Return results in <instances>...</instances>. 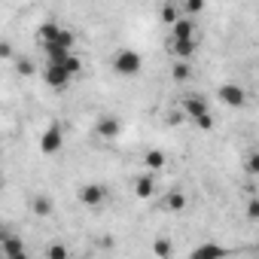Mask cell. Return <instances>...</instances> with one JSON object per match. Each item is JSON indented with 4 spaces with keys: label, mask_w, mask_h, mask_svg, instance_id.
Instances as JSON below:
<instances>
[{
    "label": "cell",
    "mask_w": 259,
    "mask_h": 259,
    "mask_svg": "<svg viewBox=\"0 0 259 259\" xmlns=\"http://www.w3.org/2000/svg\"><path fill=\"white\" fill-rule=\"evenodd\" d=\"M171 76H174V82H189L192 79V64L177 58V64L171 67Z\"/></svg>",
    "instance_id": "15"
},
{
    "label": "cell",
    "mask_w": 259,
    "mask_h": 259,
    "mask_svg": "<svg viewBox=\"0 0 259 259\" xmlns=\"http://www.w3.org/2000/svg\"><path fill=\"white\" fill-rule=\"evenodd\" d=\"M210 107H207V101L201 98V95H186L183 98V104H180V113L186 116V119H195V116H201V113H207Z\"/></svg>",
    "instance_id": "7"
},
{
    "label": "cell",
    "mask_w": 259,
    "mask_h": 259,
    "mask_svg": "<svg viewBox=\"0 0 259 259\" xmlns=\"http://www.w3.org/2000/svg\"><path fill=\"white\" fill-rule=\"evenodd\" d=\"M171 52L180 61H189L195 55V40H171Z\"/></svg>",
    "instance_id": "11"
},
{
    "label": "cell",
    "mask_w": 259,
    "mask_h": 259,
    "mask_svg": "<svg viewBox=\"0 0 259 259\" xmlns=\"http://www.w3.org/2000/svg\"><path fill=\"white\" fill-rule=\"evenodd\" d=\"M122 135V122L113 116V113H104L98 122H95V138L98 141H116Z\"/></svg>",
    "instance_id": "4"
},
{
    "label": "cell",
    "mask_w": 259,
    "mask_h": 259,
    "mask_svg": "<svg viewBox=\"0 0 259 259\" xmlns=\"http://www.w3.org/2000/svg\"><path fill=\"white\" fill-rule=\"evenodd\" d=\"M61 64H64V67H67L73 76H76V73H82V58H79V55H73V52H67Z\"/></svg>",
    "instance_id": "21"
},
{
    "label": "cell",
    "mask_w": 259,
    "mask_h": 259,
    "mask_svg": "<svg viewBox=\"0 0 259 259\" xmlns=\"http://www.w3.org/2000/svg\"><path fill=\"white\" fill-rule=\"evenodd\" d=\"M58 31H61L58 22H43V25L37 28V40H40V43H52V40L58 37Z\"/></svg>",
    "instance_id": "12"
},
{
    "label": "cell",
    "mask_w": 259,
    "mask_h": 259,
    "mask_svg": "<svg viewBox=\"0 0 259 259\" xmlns=\"http://www.w3.org/2000/svg\"><path fill=\"white\" fill-rule=\"evenodd\" d=\"M171 40H195V22H192V16H180L171 25Z\"/></svg>",
    "instance_id": "8"
},
{
    "label": "cell",
    "mask_w": 259,
    "mask_h": 259,
    "mask_svg": "<svg viewBox=\"0 0 259 259\" xmlns=\"http://www.w3.org/2000/svg\"><path fill=\"white\" fill-rule=\"evenodd\" d=\"M153 253H156V256H162V259H168V256L174 253V247H171V241H168V238H159V241L153 244Z\"/></svg>",
    "instance_id": "22"
},
{
    "label": "cell",
    "mask_w": 259,
    "mask_h": 259,
    "mask_svg": "<svg viewBox=\"0 0 259 259\" xmlns=\"http://www.w3.org/2000/svg\"><path fill=\"white\" fill-rule=\"evenodd\" d=\"M204 10V0H186L183 4V16H198Z\"/></svg>",
    "instance_id": "25"
},
{
    "label": "cell",
    "mask_w": 259,
    "mask_h": 259,
    "mask_svg": "<svg viewBox=\"0 0 259 259\" xmlns=\"http://www.w3.org/2000/svg\"><path fill=\"white\" fill-rule=\"evenodd\" d=\"M165 162H168V156H165L162 150H150V153L144 156V165H147L153 174H156V171H162V168H165Z\"/></svg>",
    "instance_id": "13"
},
{
    "label": "cell",
    "mask_w": 259,
    "mask_h": 259,
    "mask_svg": "<svg viewBox=\"0 0 259 259\" xmlns=\"http://www.w3.org/2000/svg\"><path fill=\"white\" fill-rule=\"evenodd\" d=\"M31 210H34L37 217H49V213H52V198H49V195H37V198L31 201Z\"/></svg>",
    "instance_id": "17"
},
{
    "label": "cell",
    "mask_w": 259,
    "mask_h": 259,
    "mask_svg": "<svg viewBox=\"0 0 259 259\" xmlns=\"http://www.w3.org/2000/svg\"><path fill=\"white\" fill-rule=\"evenodd\" d=\"M165 210H168V213H183V210H186V195H183V192H168Z\"/></svg>",
    "instance_id": "14"
},
{
    "label": "cell",
    "mask_w": 259,
    "mask_h": 259,
    "mask_svg": "<svg viewBox=\"0 0 259 259\" xmlns=\"http://www.w3.org/2000/svg\"><path fill=\"white\" fill-rule=\"evenodd\" d=\"M13 61H16V73H19V76H34V73H37V64H34L28 55H19V58L13 55Z\"/></svg>",
    "instance_id": "16"
},
{
    "label": "cell",
    "mask_w": 259,
    "mask_h": 259,
    "mask_svg": "<svg viewBox=\"0 0 259 259\" xmlns=\"http://www.w3.org/2000/svg\"><path fill=\"white\" fill-rule=\"evenodd\" d=\"M46 256H49V259H67V256H70V250H67L64 244H52V247L46 250Z\"/></svg>",
    "instance_id": "24"
},
{
    "label": "cell",
    "mask_w": 259,
    "mask_h": 259,
    "mask_svg": "<svg viewBox=\"0 0 259 259\" xmlns=\"http://www.w3.org/2000/svg\"><path fill=\"white\" fill-rule=\"evenodd\" d=\"M76 198H79V204H85V207H101V204L107 201V186H104V183H85V186H79Z\"/></svg>",
    "instance_id": "5"
},
{
    "label": "cell",
    "mask_w": 259,
    "mask_h": 259,
    "mask_svg": "<svg viewBox=\"0 0 259 259\" xmlns=\"http://www.w3.org/2000/svg\"><path fill=\"white\" fill-rule=\"evenodd\" d=\"M113 70L119 76H138L144 70V55L138 49H119L113 55Z\"/></svg>",
    "instance_id": "1"
},
{
    "label": "cell",
    "mask_w": 259,
    "mask_h": 259,
    "mask_svg": "<svg viewBox=\"0 0 259 259\" xmlns=\"http://www.w3.org/2000/svg\"><path fill=\"white\" fill-rule=\"evenodd\" d=\"M156 174L150 171V174H141V177H135V195L138 198H153L156 195Z\"/></svg>",
    "instance_id": "10"
},
{
    "label": "cell",
    "mask_w": 259,
    "mask_h": 259,
    "mask_svg": "<svg viewBox=\"0 0 259 259\" xmlns=\"http://www.w3.org/2000/svg\"><path fill=\"white\" fill-rule=\"evenodd\" d=\"M192 122L198 125V132H213V125H217V122H213V116H210V110H207V113H201V116H195Z\"/></svg>",
    "instance_id": "23"
},
{
    "label": "cell",
    "mask_w": 259,
    "mask_h": 259,
    "mask_svg": "<svg viewBox=\"0 0 259 259\" xmlns=\"http://www.w3.org/2000/svg\"><path fill=\"white\" fill-rule=\"evenodd\" d=\"M217 98L226 104V107H244L247 104V92L241 89V85H235V82H223L220 89H217Z\"/></svg>",
    "instance_id": "6"
},
{
    "label": "cell",
    "mask_w": 259,
    "mask_h": 259,
    "mask_svg": "<svg viewBox=\"0 0 259 259\" xmlns=\"http://www.w3.org/2000/svg\"><path fill=\"white\" fill-rule=\"evenodd\" d=\"M223 253H226V247H220V244H201V247L192 250L195 259H198V256H223Z\"/></svg>",
    "instance_id": "18"
},
{
    "label": "cell",
    "mask_w": 259,
    "mask_h": 259,
    "mask_svg": "<svg viewBox=\"0 0 259 259\" xmlns=\"http://www.w3.org/2000/svg\"><path fill=\"white\" fill-rule=\"evenodd\" d=\"M13 55H16L13 43H10V40H4V37H0V58H13Z\"/></svg>",
    "instance_id": "26"
},
{
    "label": "cell",
    "mask_w": 259,
    "mask_h": 259,
    "mask_svg": "<svg viewBox=\"0 0 259 259\" xmlns=\"http://www.w3.org/2000/svg\"><path fill=\"white\" fill-rule=\"evenodd\" d=\"M0 247H4V253H7L10 259H25V256H28V247H25V241H22L19 235H7L4 241H0Z\"/></svg>",
    "instance_id": "9"
},
{
    "label": "cell",
    "mask_w": 259,
    "mask_h": 259,
    "mask_svg": "<svg viewBox=\"0 0 259 259\" xmlns=\"http://www.w3.org/2000/svg\"><path fill=\"white\" fill-rule=\"evenodd\" d=\"M247 220H259V201L256 198L247 201Z\"/></svg>",
    "instance_id": "27"
},
{
    "label": "cell",
    "mask_w": 259,
    "mask_h": 259,
    "mask_svg": "<svg viewBox=\"0 0 259 259\" xmlns=\"http://www.w3.org/2000/svg\"><path fill=\"white\" fill-rule=\"evenodd\" d=\"M64 150V128L58 122H52L46 132L40 135V153L43 156H58Z\"/></svg>",
    "instance_id": "2"
},
{
    "label": "cell",
    "mask_w": 259,
    "mask_h": 259,
    "mask_svg": "<svg viewBox=\"0 0 259 259\" xmlns=\"http://www.w3.org/2000/svg\"><path fill=\"white\" fill-rule=\"evenodd\" d=\"M159 16H162V22H165V25H174V22H177V19H180V16H183V13H180V10H177V7H174V4H165V7H162V13H159Z\"/></svg>",
    "instance_id": "20"
},
{
    "label": "cell",
    "mask_w": 259,
    "mask_h": 259,
    "mask_svg": "<svg viewBox=\"0 0 259 259\" xmlns=\"http://www.w3.org/2000/svg\"><path fill=\"white\" fill-rule=\"evenodd\" d=\"M52 43H55V46H61V49H73V43H76V40H73V31L61 28V31H58V37H55ZM43 46H46V43H43Z\"/></svg>",
    "instance_id": "19"
},
{
    "label": "cell",
    "mask_w": 259,
    "mask_h": 259,
    "mask_svg": "<svg viewBox=\"0 0 259 259\" xmlns=\"http://www.w3.org/2000/svg\"><path fill=\"white\" fill-rule=\"evenodd\" d=\"M43 82H46L49 89H55V92H64V89L73 82V73H70L64 64H52V61H46V67H43Z\"/></svg>",
    "instance_id": "3"
},
{
    "label": "cell",
    "mask_w": 259,
    "mask_h": 259,
    "mask_svg": "<svg viewBox=\"0 0 259 259\" xmlns=\"http://www.w3.org/2000/svg\"><path fill=\"white\" fill-rule=\"evenodd\" d=\"M244 168H247L250 174H256V171H259V156H256V153H250V156H247V165H244Z\"/></svg>",
    "instance_id": "28"
},
{
    "label": "cell",
    "mask_w": 259,
    "mask_h": 259,
    "mask_svg": "<svg viewBox=\"0 0 259 259\" xmlns=\"http://www.w3.org/2000/svg\"><path fill=\"white\" fill-rule=\"evenodd\" d=\"M0 189H4V177H0Z\"/></svg>",
    "instance_id": "30"
},
{
    "label": "cell",
    "mask_w": 259,
    "mask_h": 259,
    "mask_svg": "<svg viewBox=\"0 0 259 259\" xmlns=\"http://www.w3.org/2000/svg\"><path fill=\"white\" fill-rule=\"evenodd\" d=\"M7 235H10V232H7V229H4V226H0V241H4V238H7Z\"/></svg>",
    "instance_id": "29"
}]
</instances>
